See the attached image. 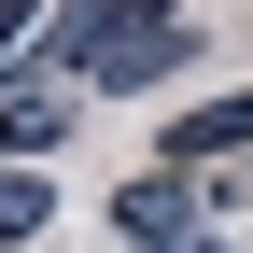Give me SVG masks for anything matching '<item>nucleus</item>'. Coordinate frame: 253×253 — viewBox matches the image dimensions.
I'll return each mask as SVG.
<instances>
[{
	"mask_svg": "<svg viewBox=\"0 0 253 253\" xmlns=\"http://www.w3.org/2000/svg\"><path fill=\"white\" fill-rule=\"evenodd\" d=\"M113 239H126V253H183V239H211L197 169H141V183H113Z\"/></svg>",
	"mask_w": 253,
	"mask_h": 253,
	"instance_id": "obj_2",
	"label": "nucleus"
},
{
	"mask_svg": "<svg viewBox=\"0 0 253 253\" xmlns=\"http://www.w3.org/2000/svg\"><path fill=\"white\" fill-rule=\"evenodd\" d=\"M42 197H56V183H28V169H0V239H28V225H42Z\"/></svg>",
	"mask_w": 253,
	"mask_h": 253,
	"instance_id": "obj_5",
	"label": "nucleus"
},
{
	"mask_svg": "<svg viewBox=\"0 0 253 253\" xmlns=\"http://www.w3.org/2000/svg\"><path fill=\"white\" fill-rule=\"evenodd\" d=\"M71 141V84H14L0 99V169H28V155H56Z\"/></svg>",
	"mask_w": 253,
	"mask_h": 253,
	"instance_id": "obj_4",
	"label": "nucleus"
},
{
	"mask_svg": "<svg viewBox=\"0 0 253 253\" xmlns=\"http://www.w3.org/2000/svg\"><path fill=\"white\" fill-rule=\"evenodd\" d=\"M183 253H225V239H183Z\"/></svg>",
	"mask_w": 253,
	"mask_h": 253,
	"instance_id": "obj_7",
	"label": "nucleus"
},
{
	"mask_svg": "<svg viewBox=\"0 0 253 253\" xmlns=\"http://www.w3.org/2000/svg\"><path fill=\"white\" fill-rule=\"evenodd\" d=\"M225 155H253V84H239V99L169 113V169H225Z\"/></svg>",
	"mask_w": 253,
	"mask_h": 253,
	"instance_id": "obj_3",
	"label": "nucleus"
},
{
	"mask_svg": "<svg viewBox=\"0 0 253 253\" xmlns=\"http://www.w3.org/2000/svg\"><path fill=\"white\" fill-rule=\"evenodd\" d=\"M183 56H197L183 0H71V14H56V56H42V71H71V84H113V99H141V84H169Z\"/></svg>",
	"mask_w": 253,
	"mask_h": 253,
	"instance_id": "obj_1",
	"label": "nucleus"
},
{
	"mask_svg": "<svg viewBox=\"0 0 253 253\" xmlns=\"http://www.w3.org/2000/svg\"><path fill=\"white\" fill-rule=\"evenodd\" d=\"M28 14H42V0H0V56H28Z\"/></svg>",
	"mask_w": 253,
	"mask_h": 253,
	"instance_id": "obj_6",
	"label": "nucleus"
}]
</instances>
